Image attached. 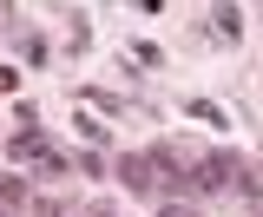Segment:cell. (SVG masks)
<instances>
[{"mask_svg": "<svg viewBox=\"0 0 263 217\" xmlns=\"http://www.w3.org/2000/svg\"><path fill=\"white\" fill-rule=\"evenodd\" d=\"M191 191H230V197H257L263 185H257V171H250L237 152H211V158H197Z\"/></svg>", "mask_w": 263, "mask_h": 217, "instance_id": "1", "label": "cell"}, {"mask_svg": "<svg viewBox=\"0 0 263 217\" xmlns=\"http://www.w3.org/2000/svg\"><path fill=\"white\" fill-rule=\"evenodd\" d=\"M7 152L20 158V165H33V171H40V178H66V171H72V158H66V152H53V145H46V132H40V125H20V138H13V145H7Z\"/></svg>", "mask_w": 263, "mask_h": 217, "instance_id": "2", "label": "cell"}, {"mask_svg": "<svg viewBox=\"0 0 263 217\" xmlns=\"http://www.w3.org/2000/svg\"><path fill=\"white\" fill-rule=\"evenodd\" d=\"M152 178H158V191H191V171H197V158L184 152H171V145H152Z\"/></svg>", "mask_w": 263, "mask_h": 217, "instance_id": "3", "label": "cell"}, {"mask_svg": "<svg viewBox=\"0 0 263 217\" xmlns=\"http://www.w3.org/2000/svg\"><path fill=\"white\" fill-rule=\"evenodd\" d=\"M119 185L138 191V197H152V191H158V178H152V158H145V152H125V158H119Z\"/></svg>", "mask_w": 263, "mask_h": 217, "instance_id": "4", "label": "cell"}, {"mask_svg": "<svg viewBox=\"0 0 263 217\" xmlns=\"http://www.w3.org/2000/svg\"><path fill=\"white\" fill-rule=\"evenodd\" d=\"M184 112H191V119H204V125H217V132H224V105H217V99H191V105H184Z\"/></svg>", "mask_w": 263, "mask_h": 217, "instance_id": "5", "label": "cell"}, {"mask_svg": "<svg viewBox=\"0 0 263 217\" xmlns=\"http://www.w3.org/2000/svg\"><path fill=\"white\" fill-rule=\"evenodd\" d=\"M0 204H13V211H20V204H27V178H13V171H7V178H0Z\"/></svg>", "mask_w": 263, "mask_h": 217, "instance_id": "6", "label": "cell"}, {"mask_svg": "<svg viewBox=\"0 0 263 217\" xmlns=\"http://www.w3.org/2000/svg\"><path fill=\"white\" fill-rule=\"evenodd\" d=\"M20 53H27V60H33V66H40V60H46V40H40V33H33V27H27V33H20Z\"/></svg>", "mask_w": 263, "mask_h": 217, "instance_id": "7", "label": "cell"}, {"mask_svg": "<svg viewBox=\"0 0 263 217\" xmlns=\"http://www.w3.org/2000/svg\"><path fill=\"white\" fill-rule=\"evenodd\" d=\"M217 33H224V40H237V33H243V20H237V7H217Z\"/></svg>", "mask_w": 263, "mask_h": 217, "instance_id": "8", "label": "cell"}, {"mask_svg": "<svg viewBox=\"0 0 263 217\" xmlns=\"http://www.w3.org/2000/svg\"><path fill=\"white\" fill-rule=\"evenodd\" d=\"M158 217H197V211H191V204H164Z\"/></svg>", "mask_w": 263, "mask_h": 217, "instance_id": "9", "label": "cell"}, {"mask_svg": "<svg viewBox=\"0 0 263 217\" xmlns=\"http://www.w3.org/2000/svg\"><path fill=\"white\" fill-rule=\"evenodd\" d=\"M86 217H119V211H105V204H99V211H86Z\"/></svg>", "mask_w": 263, "mask_h": 217, "instance_id": "10", "label": "cell"}, {"mask_svg": "<svg viewBox=\"0 0 263 217\" xmlns=\"http://www.w3.org/2000/svg\"><path fill=\"white\" fill-rule=\"evenodd\" d=\"M0 217H20V211H13V204H0Z\"/></svg>", "mask_w": 263, "mask_h": 217, "instance_id": "11", "label": "cell"}, {"mask_svg": "<svg viewBox=\"0 0 263 217\" xmlns=\"http://www.w3.org/2000/svg\"><path fill=\"white\" fill-rule=\"evenodd\" d=\"M7 7H13V0H0V13H7Z\"/></svg>", "mask_w": 263, "mask_h": 217, "instance_id": "12", "label": "cell"}]
</instances>
